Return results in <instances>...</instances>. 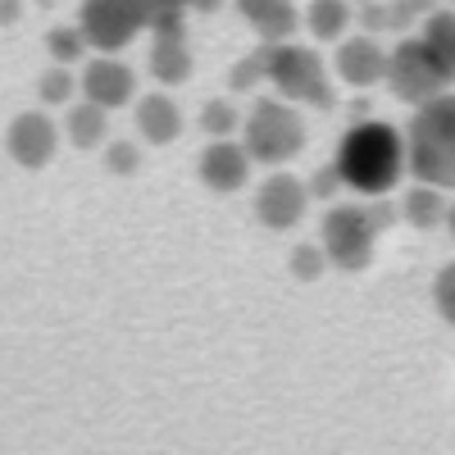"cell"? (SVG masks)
Listing matches in <instances>:
<instances>
[{
    "mask_svg": "<svg viewBox=\"0 0 455 455\" xmlns=\"http://www.w3.org/2000/svg\"><path fill=\"white\" fill-rule=\"evenodd\" d=\"M337 173L360 196H387L405 173V137L392 124H355L337 141Z\"/></svg>",
    "mask_w": 455,
    "mask_h": 455,
    "instance_id": "cell-1",
    "label": "cell"
},
{
    "mask_svg": "<svg viewBox=\"0 0 455 455\" xmlns=\"http://www.w3.org/2000/svg\"><path fill=\"white\" fill-rule=\"evenodd\" d=\"M405 173L414 182L455 192V96L442 92L428 105H414L405 128Z\"/></svg>",
    "mask_w": 455,
    "mask_h": 455,
    "instance_id": "cell-2",
    "label": "cell"
},
{
    "mask_svg": "<svg viewBox=\"0 0 455 455\" xmlns=\"http://www.w3.org/2000/svg\"><path fill=\"white\" fill-rule=\"evenodd\" d=\"M264 83L291 105L332 109V100H337L323 60L310 46H296V42H264Z\"/></svg>",
    "mask_w": 455,
    "mask_h": 455,
    "instance_id": "cell-3",
    "label": "cell"
},
{
    "mask_svg": "<svg viewBox=\"0 0 455 455\" xmlns=\"http://www.w3.org/2000/svg\"><path fill=\"white\" fill-rule=\"evenodd\" d=\"M242 146L255 164H287L306 150V119L283 96H264L242 119Z\"/></svg>",
    "mask_w": 455,
    "mask_h": 455,
    "instance_id": "cell-4",
    "label": "cell"
},
{
    "mask_svg": "<svg viewBox=\"0 0 455 455\" xmlns=\"http://www.w3.org/2000/svg\"><path fill=\"white\" fill-rule=\"evenodd\" d=\"M383 83L405 105H428L433 96H442L451 87V73L433 55V46L424 36H405V42H396V51H387V78Z\"/></svg>",
    "mask_w": 455,
    "mask_h": 455,
    "instance_id": "cell-5",
    "label": "cell"
},
{
    "mask_svg": "<svg viewBox=\"0 0 455 455\" xmlns=\"http://www.w3.org/2000/svg\"><path fill=\"white\" fill-rule=\"evenodd\" d=\"M373 242H378V223L369 214V205H332L323 214V255L337 264V269H347V274H360L369 269V259H373Z\"/></svg>",
    "mask_w": 455,
    "mask_h": 455,
    "instance_id": "cell-6",
    "label": "cell"
},
{
    "mask_svg": "<svg viewBox=\"0 0 455 455\" xmlns=\"http://www.w3.org/2000/svg\"><path fill=\"white\" fill-rule=\"evenodd\" d=\"M78 28H83V36H87L92 51L114 55V51L132 46V36L146 28L141 0H83Z\"/></svg>",
    "mask_w": 455,
    "mask_h": 455,
    "instance_id": "cell-7",
    "label": "cell"
},
{
    "mask_svg": "<svg viewBox=\"0 0 455 455\" xmlns=\"http://www.w3.org/2000/svg\"><path fill=\"white\" fill-rule=\"evenodd\" d=\"M306 205H310V187L291 178V173H269L255 192V219L274 233H287L306 219Z\"/></svg>",
    "mask_w": 455,
    "mask_h": 455,
    "instance_id": "cell-8",
    "label": "cell"
},
{
    "mask_svg": "<svg viewBox=\"0 0 455 455\" xmlns=\"http://www.w3.org/2000/svg\"><path fill=\"white\" fill-rule=\"evenodd\" d=\"M55 146H60V132H55V124L46 119L42 109L19 114V119L10 124V132H5L10 160L23 164V169H46L55 160Z\"/></svg>",
    "mask_w": 455,
    "mask_h": 455,
    "instance_id": "cell-9",
    "label": "cell"
},
{
    "mask_svg": "<svg viewBox=\"0 0 455 455\" xmlns=\"http://www.w3.org/2000/svg\"><path fill=\"white\" fill-rule=\"evenodd\" d=\"M251 164H255V160L246 156V146H237L233 137H214V141L201 150L196 173H201V182L210 187V192L228 196V192H242V187H246Z\"/></svg>",
    "mask_w": 455,
    "mask_h": 455,
    "instance_id": "cell-10",
    "label": "cell"
},
{
    "mask_svg": "<svg viewBox=\"0 0 455 455\" xmlns=\"http://www.w3.org/2000/svg\"><path fill=\"white\" fill-rule=\"evenodd\" d=\"M83 96L96 100L100 109H119L137 96V73L119 60V55H96L87 68H83V78H78Z\"/></svg>",
    "mask_w": 455,
    "mask_h": 455,
    "instance_id": "cell-11",
    "label": "cell"
},
{
    "mask_svg": "<svg viewBox=\"0 0 455 455\" xmlns=\"http://www.w3.org/2000/svg\"><path fill=\"white\" fill-rule=\"evenodd\" d=\"M337 78L347 87H373L387 78V51L378 46V36L364 32V36H347L337 46Z\"/></svg>",
    "mask_w": 455,
    "mask_h": 455,
    "instance_id": "cell-12",
    "label": "cell"
},
{
    "mask_svg": "<svg viewBox=\"0 0 455 455\" xmlns=\"http://www.w3.org/2000/svg\"><path fill=\"white\" fill-rule=\"evenodd\" d=\"M237 10L259 42H291V32L300 28L291 0H237Z\"/></svg>",
    "mask_w": 455,
    "mask_h": 455,
    "instance_id": "cell-13",
    "label": "cell"
},
{
    "mask_svg": "<svg viewBox=\"0 0 455 455\" xmlns=\"http://www.w3.org/2000/svg\"><path fill=\"white\" fill-rule=\"evenodd\" d=\"M137 132H141L150 146L178 141V132H182V109H178V100H169L164 92L141 96V100H137Z\"/></svg>",
    "mask_w": 455,
    "mask_h": 455,
    "instance_id": "cell-14",
    "label": "cell"
},
{
    "mask_svg": "<svg viewBox=\"0 0 455 455\" xmlns=\"http://www.w3.org/2000/svg\"><path fill=\"white\" fill-rule=\"evenodd\" d=\"M150 78L164 83V87H178V83L192 78V46H187V32L156 36V46H150Z\"/></svg>",
    "mask_w": 455,
    "mask_h": 455,
    "instance_id": "cell-15",
    "label": "cell"
},
{
    "mask_svg": "<svg viewBox=\"0 0 455 455\" xmlns=\"http://www.w3.org/2000/svg\"><path fill=\"white\" fill-rule=\"evenodd\" d=\"M64 132H68V141L78 146V150H96V146H105V137H109V109H100L96 100L73 105V109H68V119H64Z\"/></svg>",
    "mask_w": 455,
    "mask_h": 455,
    "instance_id": "cell-16",
    "label": "cell"
},
{
    "mask_svg": "<svg viewBox=\"0 0 455 455\" xmlns=\"http://www.w3.org/2000/svg\"><path fill=\"white\" fill-rule=\"evenodd\" d=\"M401 214H405V223H414V228H437V223H446V201H442V187L414 182L410 192L401 196Z\"/></svg>",
    "mask_w": 455,
    "mask_h": 455,
    "instance_id": "cell-17",
    "label": "cell"
},
{
    "mask_svg": "<svg viewBox=\"0 0 455 455\" xmlns=\"http://www.w3.org/2000/svg\"><path fill=\"white\" fill-rule=\"evenodd\" d=\"M351 5L347 0H310V10H306V28L310 36H319V42H341L351 28Z\"/></svg>",
    "mask_w": 455,
    "mask_h": 455,
    "instance_id": "cell-18",
    "label": "cell"
},
{
    "mask_svg": "<svg viewBox=\"0 0 455 455\" xmlns=\"http://www.w3.org/2000/svg\"><path fill=\"white\" fill-rule=\"evenodd\" d=\"M424 42L433 46V55L446 64L451 83H455V10H433L424 19Z\"/></svg>",
    "mask_w": 455,
    "mask_h": 455,
    "instance_id": "cell-19",
    "label": "cell"
},
{
    "mask_svg": "<svg viewBox=\"0 0 455 455\" xmlns=\"http://www.w3.org/2000/svg\"><path fill=\"white\" fill-rule=\"evenodd\" d=\"M141 19L156 36L187 32V0H141Z\"/></svg>",
    "mask_w": 455,
    "mask_h": 455,
    "instance_id": "cell-20",
    "label": "cell"
},
{
    "mask_svg": "<svg viewBox=\"0 0 455 455\" xmlns=\"http://www.w3.org/2000/svg\"><path fill=\"white\" fill-rule=\"evenodd\" d=\"M46 51H51L55 64H78L87 55V36H83V28H51L46 32Z\"/></svg>",
    "mask_w": 455,
    "mask_h": 455,
    "instance_id": "cell-21",
    "label": "cell"
},
{
    "mask_svg": "<svg viewBox=\"0 0 455 455\" xmlns=\"http://www.w3.org/2000/svg\"><path fill=\"white\" fill-rule=\"evenodd\" d=\"M237 124H242V114H237L233 100H210V105L201 109V128H205L210 137H233Z\"/></svg>",
    "mask_w": 455,
    "mask_h": 455,
    "instance_id": "cell-22",
    "label": "cell"
},
{
    "mask_svg": "<svg viewBox=\"0 0 455 455\" xmlns=\"http://www.w3.org/2000/svg\"><path fill=\"white\" fill-rule=\"evenodd\" d=\"M437 10V0H387V14H392V32H410L419 19H428Z\"/></svg>",
    "mask_w": 455,
    "mask_h": 455,
    "instance_id": "cell-23",
    "label": "cell"
},
{
    "mask_svg": "<svg viewBox=\"0 0 455 455\" xmlns=\"http://www.w3.org/2000/svg\"><path fill=\"white\" fill-rule=\"evenodd\" d=\"M228 83H233V92H251V87H259V83H264V46L251 51L246 60H237L233 73H228Z\"/></svg>",
    "mask_w": 455,
    "mask_h": 455,
    "instance_id": "cell-24",
    "label": "cell"
},
{
    "mask_svg": "<svg viewBox=\"0 0 455 455\" xmlns=\"http://www.w3.org/2000/svg\"><path fill=\"white\" fill-rule=\"evenodd\" d=\"M78 92V78H73V73L60 64V68H51L46 78H42V100L46 105H68V96Z\"/></svg>",
    "mask_w": 455,
    "mask_h": 455,
    "instance_id": "cell-25",
    "label": "cell"
},
{
    "mask_svg": "<svg viewBox=\"0 0 455 455\" xmlns=\"http://www.w3.org/2000/svg\"><path fill=\"white\" fill-rule=\"evenodd\" d=\"M433 306H437V315L455 328V259L446 264V269L437 274V283H433Z\"/></svg>",
    "mask_w": 455,
    "mask_h": 455,
    "instance_id": "cell-26",
    "label": "cell"
},
{
    "mask_svg": "<svg viewBox=\"0 0 455 455\" xmlns=\"http://www.w3.org/2000/svg\"><path fill=\"white\" fill-rule=\"evenodd\" d=\"M323 259H328L323 246H296V251H291V269H296V278L310 283V278L323 274Z\"/></svg>",
    "mask_w": 455,
    "mask_h": 455,
    "instance_id": "cell-27",
    "label": "cell"
},
{
    "mask_svg": "<svg viewBox=\"0 0 455 455\" xmlns=\"http://www.w3.org/2000/svg\"><path fill=\"white\" fill-rule=\"evenodd\" d=\"M105 164H109V173H137L141 156H137V146H128V141H114V146L105 150Z\"/></svg>",
    "mask_w": 455,
    "mask_h": 455,
    "instance_id": "cell-28",
    "label": "cell"
},
{
    "mask_svg": "<svg viewBox=\"0 0 455 455\" xmlns=\"http://www.w3.org/2000/svg\"><path fill=\"white\" fill-rule=\"evenodd\" d=\"M341 173H337V164H328V169H319L315 178H310V196H337L341 192Z\"/></svg>",
    "mask_w": 455,
    "mask_h": 455,
    "instance_id": "cell-29",
    "label": "cell"
},
{
    "mask_svg": "<svg viewBox=\"0 0 455 455\" xmlns=\"http://www.w3.org/2000/svg\"><path fill=\"white\" fill-rule=\"evenodd\" d=\"M223 0H187V10H201V14H210V10H219Z\"/></svg>",
    "mask_w": 455,
    "mask_h": 455,
    "instance_id": "cell-30",
    "label": "cell"
},
{
    "mask_svg": "<svg viewBox=\"0 0 455 455\" xmlns=\"http://www.w3.org/2000/svg\"><path fill=\"white\" fill-rule=\"evenodd\" d=\"M446 228H451V237H455V205H446Z\"/></svg>",
    "mask_w": 455,
    "mask_h": 455,
    "instance_id": "cell-31",
    "label": "cell"
},
{
    "mask_svg": "<svg viewBox=\"0 0 455 455\" xmlns=\"http://www.w3.org/2000/svg\"><path fill=\"white\" fill-rule=\"evenodd\" d=\"M360 5H369V0H360Z\"/></svg>",
    "mask_w": 455,
    "mask_h": 455,
    "instance_id": "cell-32",
    "label": "cell"
}]
</instances>
